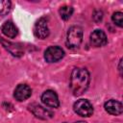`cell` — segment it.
Returning <instances> with one entry per match:
<instances>
[{
    "mask_svg": "<svg viewBox=\"0 0 123 123\" xmlns=\"http://www.w3.org/2000/svg\"><path fill=\"white\" fill-rule=\"evenodd\" d=\"M111 19L118 27L123 26V13L121 12H115L111 16Z\"/></svg>",
    "mask_w": 123,
    "mask_h": 123,
    "instance_id": "9a60e30c",
    "label": "cell"
},
{
    "mask_svg": "<svg viewBox=\"0 0 123 123\" xmlns=\"http://www.w3.org/2000/svg\"><path fill=\"white\" fill-rule=\"evenodd\" d=\"M11 1L9 0H0V15L4 16L7 13H9L11 10Z\"/></svg>",
    "mask_w": 123,
    "mask_h": 123,
    "instance_id": "5bb4252c",
    "label": "cell"
},
{
    "mask_svg": "<svg viewBox=\"0 0 123 123\" xmlns=\"http://www.w3.org/2000/svg\"><path fill=\"white\" fill-rule=\"evenodd\" d=\"M34 34L38 38H46L49 36V28L47 24V19L45 17H40L35 24Z\"/></svg>",
    "mask_w": 123,
    "mask_h": 123,
    "instance_id": "5b68a950",
    "label": "cell"
},
{
    "mask_svg": "<svg viewBox=\"0 0 123 123\" xmlns=\"http://www.w3.org/2000/svg\"><path fill=\"white\" fill-rule=\"evenodd\" d=\"M104 107H105L106 111L109 112L110 114H112V115H119L123 111L122 104H121V102H119L117 100L111 99L105 103Z\"/></svg>",
    "mask_w": 123,
    "mask_h": 123,
    "instance_id": "30bf717a",
    "label": "cell"
},
{
    "mask_svg": "<svg viewBox=\"0 0 123 123\" xmlns=\"http://www.w3.org/2000/svg\"><path fill=\"white\" fill-rule=\"evenodd\" d=\"M107 37L106 34L102 30H95L90 35V43L92 46L101 47L107 44Z\"/></svg>",
    "mask_w": 123,
    "mask_h": 123,
    "instance_id": "9c48e42d",
    "label": "cell"
},
{
    "mask_svg": "<svg viewBox=\"0 0 123 123\" xmlns=\"http://www.w3.org/2000/svg\"><path fill=\"white\" fill-rule=\"evenodd\" d=\"M63 123H66V122H63Z\"/></svg>",
    "mask_w": 123,
    "mask_h": 123,
    "instance_id": "e0dca14e",
    "label": "cell"
},
{
    "mask_svg": "<svg viewBox=\"0 0 123 123\" xmlns=\"http://www.w3.org/2000/svg\"><path fill=\"white\" fill-rule=\"evenodd\" d=\"M2 32L5 36H7L8 37H11V38H13L16 37L18 31H17V28L15 27V25L12 22V21H6L3 26H2Z\"/></svg>",
    "mask_w": 123,
    "mask_h": 123,
    "instance_id": "7c38bea8",
    "label": "cell"
},
{
    "mask_svg": "<svg viewBox=\"0 0 123 123\" xmlns=\"http://www.w3.org/2000/svg\"><path fill=\"white\" fill-rule=\"evenodd\" d=\"M41 101L44 105L50 108H58L60 105L58 95L53 90H46L41 95Z\"/></svg>",
    "mask_w": 123,
    "mask_h": 123,
    "instance_id": "52a82bcc",
    "label": "cell"
},
{
    "mask_svg": "<svg viewBox=\"0 0 123 123\" xmlns=\"http://www.w3.org/2000/svg\"><path fill=\"white\" fill-rule=\"evenodd\" d=\"M59 12H60L61 17L63 20H67L71 17L72 13H73V8L71 6H62L59 10Z\"/></svg>",
    "mask_w": 123,
    "mask_h": 123,
    "instance_id": "4fadbf2b",
    "label": "cell"
},
{
    "mask_svg": "<svg viewBox=\"0 0 123 123\" xmlns=\"http://www.w3.org/2000/svg\"><path fill=\"white\" fill-rule=\"evenodd\" d=\"M0 41H1L2 45L4 46V48L6 50H8L12 56H14V57H21L24 54L23 48H22V46L20 44L14 43V42H11V41L6 40L4 38H1Z\"/></svg>",
    "mask_w": 123,
    "mask_h": 123,
    "instance_id": "ba28073f",
    "label": "cell"
},
{
    "mask_svg": "<svg viewBox=\"0 0 123 123\" xmlns=\"http://www.w3.org/2000/svg\"><path fill=\"white\" fill-rule=\"evenodd\" d=\"M64 56V51L59 46H50L44 52V59L47 62H56L62 60Z\"/></svg>",
    "mask_w": 123,
    "mask_h": 123,
    "instance_id": "277c9868",
    "label": "cell"
},
{
    "mask_svg": "<svg viewBox=\"0 0 123 123\" xmlns=\"http://www.w3.org/2000/svg\"><path fill=\"white\" fill-rule=\"evenodd\" d=\"M29 110L31 111V112L36 117H37L39 119H42V120H48V119H51L53 117V113L49 110L41 107L38 104H35V103L31 104L29 106Z\"/></svg>",
    "mask_w": 123,
    "mask_h": 123,
    "instance_id": "8992f818",
    "label": "cell"
},
{
    "mask_svg": "<svg viewBox=\"0 0 123 123\" xmlns=\"http://www.w3.org/2000/svg\"><path fill=\"white\" fill-rule=\"evenodd\" d=\"M74 123H86L85 121H77V122H74Z\"/></svg>",
    "mask_w": 123,
    "mask_h": 123,
    "instance_id": "2e32d148",
    "label": "cell"
},
{
    "mask_svg": "<svg viewBox=\"0 0 123 123\" xmlns=\"http://www.w3.org/2000/svg\"><path fill=\"white\" fill-rule=\"evenodd\" d=\"M74 111L83 117H89L93 113V108L89 101L86 99H80L74 103Z\"/></svg>",
    "mask_w": 123,
    "mask_h": 123,
    "instance_id": "3957f363",
    "label": "cell"
},
{
    "mask_svg": "<svg viewBox=\"0 0 123 123\" xmlns=\"http://www.w3.org/2000/svg\"><path fill=\"white\" fill-rule=\"evenodd\" d=\"M83 40V30L79 26H72L66 37V46L69 49H77Z\"/></svg>",
    "mask_w": 123,
    "mask_h": 123,
    "instance_id": "7a4b0ae2",
    "label": "cell"
},
{
    "mask_svg": "<svg viewBox=\"0 0 123 123\" xmlns=\"http://www.w3.org/2000/svg\"><path fill=\"white\" fill-rule=\"evenodd\" d=\"M31 94H32V89L29 86H27V85H18L14 89L13 96L18 101H24V100L28 99L31 96Z\"/></svg>",
    "mask_w": 123,
    "mask_h": 123,
    "instance_id": "8fae6325",
    "label": "cell"
},
{
    "mask_svg": "<svg viewBox=\"0 0 123 123\" xmlns=\"http://www.w3.org/2000/svg\"><path fill=\"white\" fill-rule=\"evenodd\" d=\"M89 73L86 69L76 67L73 69L70 76V89L75 96L82 95L88 87L89 85Z\"/></svg>",
    "mask_w": 123,
    "mask_h": 123,
    "instance_id": "6da1fadb",
    "label": "cell"
}]
</instances>
